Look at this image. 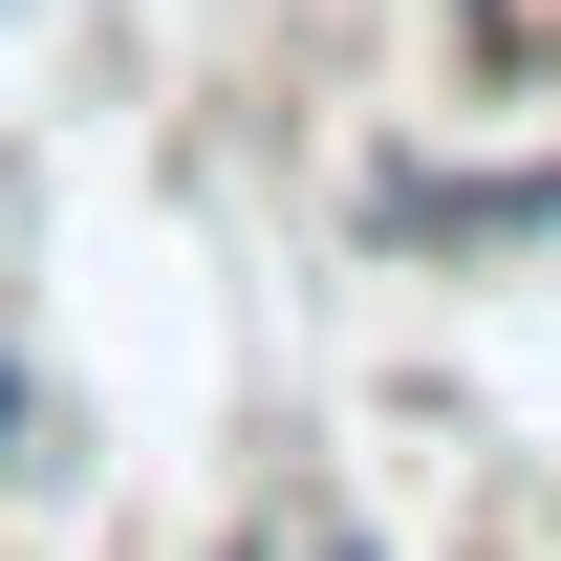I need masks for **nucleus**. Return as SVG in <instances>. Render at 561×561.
<instances>
[{"label": "nucleus", "instance_id": "1", "mask_svg": "<svg viewBox=\"0 0 561 561\" xmlns=\"http://www.w3.org/2000/svg\"><path fill=\"white\" fill-rule=\"evenodd\" d=\"M389 238H432V260H518V238H561V151L540 173H389Z\"/></svg>", "mask_w": 561, "mask_h": 561}, {"label": "nucleus", "instance_id": "2", "mask_svg": "<svg viewBox=\"0 0 561 561\" xmlns=\"http://www.w3.org/2000/svg\"><path fill=\"white\" fill-rule=\"evenodd\" d=\"M0 476H44V389H22V346H0Z\"/></svg>", "mask_w": 561, "mask_h": 561}]
</instances>
